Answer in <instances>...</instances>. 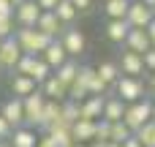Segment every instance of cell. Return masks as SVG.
<instances>
[{"mask_svg": "<svg viewBox=\"0 0 155 147\" xmlns=\"http://www.w3.org/2000/svg\"><path fill=\"white\" fill-rule=\"evenodd\" d=\"M60 44L65 46L68 57H82L84 49H87V38H84V33H82L79 27H74V25L63 27V33H60Z\"/></svg>", "mask_w": 155, "mask_h": 147, "instance_id": "cell-6", "label": "cell"}, {"mask_svg": "<svg viewBox=\"0 0 155 147\" xmlns=\"http://www.w3.org/2000/svg\"><path fill=\"white\" fill-rule=\"evenodd\" d=\"M142 60H144V71H155V49H147L144 55H142Z\"/></svg>", "mask_w": 155, "mask_h": 147, "instance_id": "cell-32", "label": "cell"}, {"mask_svg": "<svg viewBox=\"0 0 155 147\" xmlns=\"http://www.w3.org/2000/svg\"><path fill=\"white\" fill-rule=\"evenodd\" d=\"M71 147H87V145H79V142H74V145H71Z\"/></svg>", "mask_w": 155, "mask_h": 147, "instance_id": "cell-44", "label": "cell"}, {"mask_svg": "<svg viewBox=\"0 0 155 147\" xmlns=\"http://www.w3.org/2000/svg\"><path fill=\"white\" fill-rule=\"evenodd\" d=\"M104 98L106 95H87L84 101H79V117L84 120H98L104 112Z\"/></svg>", "mask_w": 155, "mask_h": 147, "instance_id": "cell-16", "label": "cell"}, {"mask_svg": "<svg viewBox=\"0 0 155 147\" xmlns=\"http://www.w3.org/2000/svg\"><path fill=\"white\" fill-rule=\"evenodd\" d=\"M60 82H65V85H71L74 79H76V74H79V63H76V57H68L63 65H57L54 71H52Z\"/></svg>", "mask_w": 155, "mask_h": 147, "instance_id": "cell-24", "label": "cell"}, {"mask_svg": "<svg viewBox=\"0 0 155 147\" xmlns=\"http://www.w3.org/2000/svg\"><path fill=\"white\" fill-rule=\"evenodd\" d=\"M144 30H147V35H150V46L155 49V19L147 25V27H144Z\"/></svg>", "mask_w": 155, "mask_h": 147, "instance_id": "cell-38", "label": "cell"}, {"mask_svg": "<svg viewBox=\"0 0 155 147\" xmlns=\"http://www.w3.org/2000/svg\"><path fill=\"white\" fill-rule=\"evenodd\" d=\"M128 136H134V131L123 123V120H117V123H112V131H109V142H117V145H123Z\"/></svg>", "mask_w": 155, "mask_h": 147, "instance_id": "cell-29", "label": "cell"}, {"mask_svg": "<svg viewBox=\"0 0 155 147\" xmlns=\"http://www.w3.org/2000/svg\"><path fill=\"white\" fill-rule=\"evenodd\" d=\"M153 120H155V104H153Z\"/></svg>", "mask_w": 155, "mask_h": 147, "instance_id": "cell-47", "label": "cell"}, {"mask_svg": "<svg viewBox=\"0 0 155 147\" xmlns=\"http://www.w3.org/2000/svg\"><path fill=\"white\" fill-rule=\"evenodd\" d=\"M41 57H44V63L54 71L57 65H63V63L68 60V52H65V46L60 44V38H52V41H49V46L41 52Z\"/></svg>", "mask_w": 155, "mask_h": 147, "instance_id": "cell-13", "label": "cell"}, {"mask_svg": "<svg viewBox=\"0 0 155 147\" xmlns=\"http://www.w3.org/2000/svg\"><path fill=\"white\" fill-rule=\"evenodd\" d=\"M22 55L25 52H22V46H19V41L14 35L3 38L0 41V74H14V68H16V63H19Z\"/></svg>", "mask_w": 155, "mask_h": 147, "instance_id": "cell-5", "label": "cell"}, {"mask_svg": "<svg viewBox=\"0 0 155 147\" xmlns=\"http://www.w3.org/2000/svg\"><path fill=\"white\" fill-rule=\"evenodd\" d=\"M123 147H142V142H139L136 136H128V139L123 142Z\"/></svg>", "mask_w": 155, "mask_h": 147, "instance_id": "cell-39", "label": "cell"}, {"mask_svg": "<svg viewBox=\"0 0 155 147\" xmlns=\"http://www.w3.org/2000/svg\"><path fill=\"white\" fill-rule=\"evenodd\" d=\"M0 115L8 120V125H11V128H19V125H25V109H22V98H16V95L5 98V101H3V106H0Z\"/></svg>", "mask_w": 155, "mask_h": 147, "instance_id": "cell-10", "label": "cell"}, {"mask_svg": "<svg viewBox=\"0 0 155 147\" xmlns=\"http://www.w3.org/2000/svg\"><path fill=\"white\" fill-rule=\"evenodd\" d=\"M147 120H153V101L150 98H142V101H134V104H125V115H123V123L136 134Z\"/></svg>", "mask_w": 155, "mask_h": 147, "instance_id": "cell-3", "label": "cell"}, {"mask_svg": "<svg viewBox=\"0 0 155 147\" xmlns=\"http://www.w3.org/2000/svg\"><path fill=\"white\" fill-rule=\"evenodd\" d=\"M134 136L142 142V147H155V120H147Z\"/></svg>", "mask_w": 155, "mask_h": 147, "instance_id": "cell-28", "label": "cell"}, {"mask_svg": "<svg viewBox=\"0 0 155 147\" xmlns=\"http://www.w3.org/2000/svg\"><path fill=\"white\" fill-rule=\"evenodd\" d=\"M0 14L3 16H14V3L11 0H0Z\"/></svg>", "mask_w": 155, "mask_h": 147, "instance_id": "cell-36", "label": "cell"}, {"mask_svg": "<svg viewBox=\"0 0 155 147\" xmlns=\"http://www.w3.org/2000/svg\"><path fill=\"white\" fill-rule=\"evenodd\" d=\"M54 16L63 22V27H68V25H74V22H76L79 11L74 8V3H71V0H60V3L54 5Z\"/></svg>", "mask_w": 155, "mask_h": 147, "instance_id": "cell-25", "label": "cell"}, {"mask_svg": "<svg viewBox=\"0 0 155 147\" xmlns=\"http://www.w3.org/2000/svg\"><path fill=\"white\" fill-rule=\"evenodd\" d=\"M71 136H74V142H79V145L93 142V139H95V120H84V117H79V120L71 125Z\"/></svg>", "mask_w": 155, "mask_h": 147, "instance_id": "cell-17", "label": "cell"}, {"mask_svg": "<svg viewBox=\"0 0 155 147\" xmlns=\"http://www.w3.org/2000/svg\"><path fill=\"white\" fill-rule=\"evenodd\" d=\"M35 147H54V142H52V136H49L46 131H41V134H38V142H35Z\"/></svg>", "mask_w": 155, "mask_h": 147, "instance_id": "cell-35", "label": "cell"}, {"mask_svg": "<svg viewBox=\"0 0 155 147\" xmlns=\"http://www.w3.org/2000/svg\"><path fill=\"white\" fill-rule=\"evenodd\" d=\"M153 16H155V8H153Z\"/></svg>", "mask_w": 155, "mask_h": 147, "instance_id": "cell-48", "label": "cell"}, {"mask_svg": "<svg viewBox=\"0 0 155 147\" xmlns=\"http://www.w3.org/2000/svg\"><path fill=\"white\" fill-rule=\"evenodd\" d=\"M109 142L106 139H93V142H87V147H106Z\"/></svg>", "mask_w": 155, "mask_h": 147, "instance_id": "cell-40", "label": "cell"}, {"mask_svg": "<svg viewBox=\"0 0 155 147\" xmlns=\"http://www.w3.org/2000/svg\"><path fill=\"white\" fill-rule=\"evenodd\" d=\"M153 19H155V16H153V8H147L142 0H131L128 14H125V22H128L131 27H147Z\"/></svg>", "mask_w": 155, "mask_h": 147, "instance_id": "cell-8", "label": "cell"}, {"mask_svg": "<svg viewBox=\"0 0 155 147\" xmlns=\"http://www.w3.org/2000/svg\"><path fill=\"white\" fill-rule=\"evenodd\" d=\"M74 3V8L79 11V14H87V11H93V0H71Z\"/></svg>", "mask_w": 155, "mask_h": 147, "instance_id": "cell-33", "label": "cell"}, {"mask_svg": "<svg viewBox=\"0 0 155 147\" xmlns=\"http://www.w3.org/2000/svg\"><path fill=\"white\" fill-rule=\"evenodd\" d=\"M46 134L52 136L54 147H71L74 145V136H71V128H68V125H52Z\"/></svg>", "mask_w": 155, "mask_h": 147, "instance_id": "cell-27", "label": "cell"}, {"mask_svg": "<svg viewBox=\"0 0 155 147\" xmlns=\"http://www.w3.org/2000/svg\"><path fill=\"white\" fill-rule=\"evenodd\" d=\"M38 16H41V8H38L35 0H22V3L14 8V22H16V27H35Z\"/></svg>", "mask_w": 155, "mask_h": 147, "instance_id": "cell-7", "label": "cell"}, {"mask_svg": "<svg viewBox=\"0 0 155 147\" xmlns=\"http://www.w3.org/2000/svg\"><path fill=\"white\" fill-rule=\"evenodd\" d=\"M123 115H125V104H123L117 95H106V98H104V112H101V117L109 120V123H117V120H123Z\"/></svg>", "mask_w": 155, "mask_h": 147, "instance_id": "cell-20", "label": "cell"}, {"mask_svg": "<svg viewBox=\"0 0 155 147\" xmlns=\"http://www.w3.org/2000/svg\"><path fill=\"white\" fill-rule=\"evenodd\" d=\"M125 49L139 52V55H144L147 49H153L147 30H144V27H131V30H128V38H125Z\"/></svg>", "mask_w": 155, "mask_h": 147, "instance_id": "cell-15", "label": "cell"}, {"mask_svg": "<svg viewBox=\"0 0 155 147\" xmlns=\"http://www.w3.org/2000/svg\"><path fill=\"white\" fill-rule=\"evenodd\" d=\"M117 65H120V74H123V76H142V74H144V60H142V55H139V52H131V49H125V52L120 55Z\"/></svg>", "mask_w": 155, "mask_h": 147, "instance_id": "cell-9", "label": "cell"}, {"mask_svg": "<svg viewBox=\"0 0 155 147\" xmlns=\"http://www.w3.org/2000/svg\"><path fill=\"white\" fill-rule=\"evenodd\" d=\"M35 3H38L41 11H54V5H57L60 0H35Z\"/></svg>", "mask_w": 155, "mask_h": 147, "instance_id": "cell-37", "label": "cell"}, {"mask_svg": "<svg viewBox=\"0 0 155 147\" xmlns=\"http://www.w3.org/2000/svg\"><path fill=\"white\" fill-rule=\"evenodd\" d=\"M8 87H11V95L25 98V95H30V93L38 90V82L33 76H27V74H11L8 76Z\"/></svg>", "mask_w": 155, "mask_h": 147, "instance_id": "cell-11", "label": "cell"}, {"mask_svg": "<svg viewBox=\"0 0 155 147\" xmlns=\"http://www.w3.org/2000/svg\"><path fill=\"white\" fill-rule=\"evenodd\" d=\"M11 131H14V128H11V125H8V120H5V117L0 115V139H3V142H8Z\"/></svg>", "mask_w": 155, "mask_h": 147, "instance_id": "cell-34", "label": "cell"}, {"mask_svg": "<svg viewBox=\"0 0 155 147\" xmlns=\"http://www.w3.org/2000/svg\"><path fill=\"white\" fill-rule=\"evenodd\" d=\"M150 82H155V71H153V76H150Z\"/></svg>", "mask_w": 155, "mask_h": 147, "instance_id": "cell-46", "label": "cell"}, {"mask_svg": "<svg viewBox=\"0 0 155 147\" xmlns=\"http://www.w3.org/2000/svg\"><path fill=\"white\" fill-rule=\"evenodd\" d=\"M35 142H38V134H35V128H30V125H19V128H14L11 136H8V145L11 147H35Z\"/></svg>", "mask_w": 155, "mask_h": 147, "instance_id": "cell-18", "label": "cell"}, {"mask_svg": "<svg viewBox=\"0 0 155 147\" xmlns=\"http://www.w3.org/2000/svg\"><path fill=\"white\" fill-rule=\"evenodd\" d=\"M38 90H41L49 101H65V98H68V85H65V82H60L54 74H52V76H46V79L38 85Z\"/></svg>", "mask_w": 155, "mask_h": 147, "instance_id": "cell-12", "label": "cell"}, {"mask_svg": "<svg viewBox=\"0 0 155 147\" xmlns=\"http://www.w3.org/2000/svg\"><path fill=\"white\" fill-rule=\"evenodd\" d=\"M131 0H104V16L106 19H125Z\"/></svg>", "mask_w": 155, "mask_h": 147, "instance_id": "cell-26", "label": "cell"}, {"mask_svg": "<svg viewBox=\"0 0 155 147\" xmlns=\"http://www.w3.org/2000/svg\"><path fill=\"white\" fill-rule=\"evenodd\" d=\"M14 38L19 41V46H22L25 55H41V52L49 46V41H52V38L44 35L38 27H16Z\"/></svg>", "mask_w": 155, "mask_h": 147, "instance_id": "cell-1", "label": "cell"}, {"mask_svg": "<svg viewBox=\"0 0 155 147\" xmlns=\"http://www.w3.org/2000/svg\"><path fill=\"white\" fill-rule=\"evenodd\" d=\"M0 147H11V145H8V142H3V139H0Z\"/></svg>", "mask_w": 155, "mask_h": 147, "instance_id": "cell-43", "label": "cell"}, {"mask_svg": "<svg viewBox=\"0 0 155 147\" xmlns=\"http://www.w3.org/2000/svg\"><path fill=\"white\" fill-rule=\"evenodd\" d=\"M14 33H16L14 16H3V14H0V38H11Z\"/></svg>", "mask_w": 155, "mask_h": 147, "instance_id": "cell-30", "label": "cell"}, {"mask_svg": "<svg viewBox=\"0 0 155 147\" xmlns=\"http://www.w3.org/2000/svg\"><path fill=\"white\" fill-rule=\"evenodd\" d=\"M0 41H3V38H0Z\"/></svg>", "mask_w": 155, "mask_h": 147, "instance_id": "cell-49", "label": "cell"}, {"mask_svg": "<svg viewBox=\"0 0 155 147\" xmlns=\"http://www.w3.org/2000/svg\"><path fill=\"white\" fill-rule=\"evenodd\" d=\"M95 71H98V76L109 85V87H114V82L123 76L120 74V65H117V60H104V63H98L95 65Z\"/></svg>", "mask_w": 155, "mask_h": 147, "instance_id": "cell-22", "label": "cell"}, {"mask_svg": "<svg viewBox=\"0 0 155 147\" xmlns=\"http://www.w3.org/2000/svg\"><path fill=\"white\" fill-rule=\"evenodd\" d=\"M44 104H46V95L41 90L30 93L22 98V109H25V125L30 128H38L41 125V115H44Z\"/></svg>", "mask_w": 155, "mask_h": 147, "instance_id": "cell-4", "label": "cell"}, {"mask_svg": "<svg viewBox=\"0 0 155 147\" xmlns=\"http://www.w3.org/2000/svg\"><path fill=\"white\" fill-rule=\"evenodd\" d=\"M106 147H123V145H117V142H109V145H106Z\"/></svg>", "mask_w": 155, "mask_h": 147, "instance_id": "cell-42", "label": "cell"}, {"mask_svg": "<svg viewBox=\"0 0 155 147\" xmlns=\"http://www.w3.org/2000/svg\"><path fill=\"white\" fill-rule=\"evenodd\" d=\"M11 3H14V8H16V5H19V3H22V0H11Z\"/></svg>", "mask_w": 155, "mask_h": 147, "instance_id": "cell-45", "label": "cell"}, {"mask_svg": "<svg viewBox=\"0 0 155 147\" xmlns=\"http://www.w3.org/2000/svg\"><path fill=\"white\" fill-rule=\"evenodd\" d=\"M35 27H38L44 35H49V38H60V33H63V22L54 16V11H41Z\"/></svg>", "mask_w": 155, "mask_h": 147, "instance_id": "cell-14", "label": "cell"}, {"mask_svg": "<svg viewBox=\"0 0 155 147\" xmlns=\"http://www.w3.org/2000/svg\"><path fill=\"white\" fill-rule=\"evenodd\" d=\"M79 120V101H71V98H65V101H60V125H74Z\"/></svg>", "mask_w": 155, "mask_h": 147, "instance_id": "cell-23", "label": "cell"}, {"mask_svg": "<svg viewBox=\"0 0 155 147\" xmlns=\"http://www.w3.org/2000/svg\"><path fill=\"white\" fill-rule=\"evenodd\" d=\"M128 30H131V25L125 19H106V38L112 44H125Z\"/></svg>", "mask_w": 155, "mask_h": 147, "instance_id": "cell-19", "label": "cell"}, {"mask_svg": "<svg viewBox=\"0 0 155 147\" xmlns=\"http://www.w3.org/2000/svg\"><path fill=\"white\" fill-rule=\"evenodd\" d=\"M142 3H144L147 8H155V0H142Z\"/></svg>", "mask_w": 155, "mask_h": 147, "instance_id": "cell-41", "label": "cell"}, {"mask_svg": "<svg viewBox=\"0 0 155 147\" xmlns=\"http://www.w3.org/2000/svg\"><path fill=\"white\" fill-rule=\"evenodd\" d=\"M114 95L123 104H134V101L147 98V85L142 82V76H120L114 82Z\"/></svg>", "mask_w": 155, "mask_h": 147, "instance_id": "cell-2", "label": "cell"}, {"mask_svg": "<svg viewBox=\"0 0 155 147\" xmlns=\"http://www.w3.org/2000/svg\"><path fill=\"white\" fill-rule=\"evenodd\" d=\"M109 131H112V123L104 120V117H98L95 120V139H106L109 142Z\"/></svg>", "mask_w": 155, "mask_h": 147, "instance_id": "cell-31", "label": "cell"}, {"mask_svg": "<svg viewBox=\"0 0 155 147\" xmlns=\"http://www.w3.org/2000/svg\"><path fill=\"white\" fill-rule=\"evenodd\" d=\"M52 125H60V101H49L44 104V115H41V125L38 131H49Z\"/></svg>", "mask_w": 155, "mask_h": 147, "instance_id": "cell-21", "label": "cell"}]
</instances>
